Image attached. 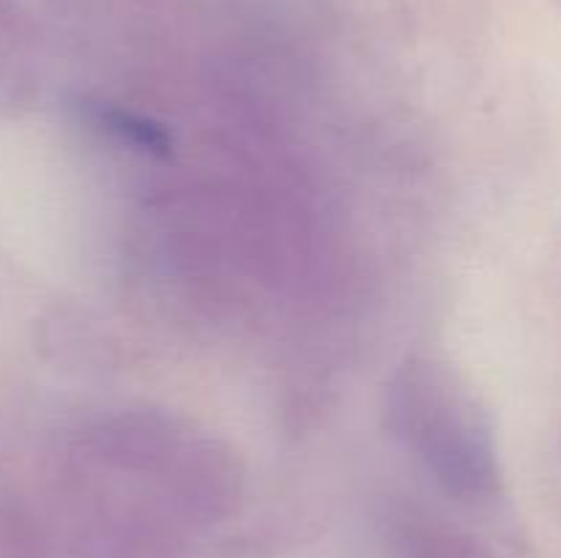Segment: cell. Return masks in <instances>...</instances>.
Here are the masks:
<instances>
[{"label":"cell","instance_id":"6da1fadb","mask_svg":"<svg viewBox=\"0 0 561 558\" xmlns=\"http://www.w3.org/2000/svg\"><path fill=\"white\" fill-rule=\"evenodd\" d=\"M400 435L427 460L431 470L460 498H485L496 490V465L485 430L436 375L414 370L394 392Z\"/></svg>","mask_w":561,"mask_h":558}]
</instances>
